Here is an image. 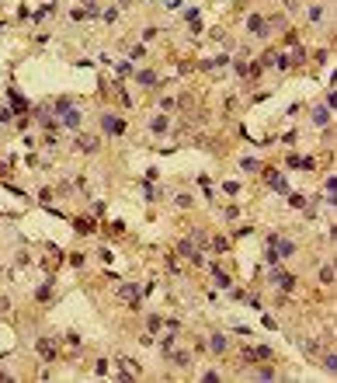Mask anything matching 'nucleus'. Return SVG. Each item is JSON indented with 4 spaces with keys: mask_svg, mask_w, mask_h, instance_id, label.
Wrapping results in <instances>:
<instances>
[{
    "mask_svg": "<svg viewBox=\"0 0 337 383\" xmlns=\"http://www.w3.org/2000/svg\"><path fill=\"white\" fill-rule=\"evenodd\" d=\"M174 202H178V206H181V209H188V206H192V195H178V199H174Z\"/></svg>",
    "mask_w": 337,
    "mask_h": 383,
    "instance_id": "4be33fe9",
    "label": "nucleus"
},
{
    "mask_svg": "<svg viewBox=\"0 0 337 383\" xmlns=\"http://www.w3.org/2000/svg\"><path fill=\"white\" fill-rule=\"evenodd\" d=\"M264 178H268V185L271 188H278V192H285V178H282V174H278V171H264Z\"/></svg>",
    "mask_w": 337,
    "mask_h": 383,
    "instance_id": "1a4fd4ad",
    "label": "nucleus"
},
{
    "mask_svg": "<svg viewBox=\"0 0 337 383\" xmlns=\"http://www.w3.org/2000/svg\"><path fill=\"white\" fill-rule=\"evenodd\" d=\"M247 28H250V32L258 35V39H264V35H268V25H264V18H261V14H250Z\"/></svg>",
    "mask_w": 337,
    "mask_h": 383,
    "instance_id": "20e7f679",
    "label": "nucleus"
},
{
    "mask_svg": "<svg viewBox=\"0 0 337 383\" xmlns=\"http://www.w3.org/2000/svg\"><path fill=\"white\" fill-rule=\"evenodd\" d=\"M164 129H167V119L156 115V119H153V133H164Z\"/></svg>",
    "mask_w": 337,
    "mask_h": 383,
    "instance_id": "6ab92c4d",
    "label": "nucleus"
},
{
    "mask_svg": "<svg viewBox=\"0 0 337 383\" xmlns=\"http://www.w3.org/2000/svg\"><path fill=\"white\" fill-rule=\"evenodd\" d=\"M170 362H174L178 369H184V366H188V352H174V355H170Z\"/></svg>",
    "mask_w": 337,
    "mask_h": 383,
    "instance_id": "4468645a",
    "label": "nucleus"
},
{
    "mask_svg": "<svg viewBox=\"0 0 337 383\" xmlns=\"http://www.w3.org/2000/svg\"><path fill=\"white\" fill-rule=\"evenodd\" d=\"M258 376H261V380H274V369H271V366H264V369H261Z\"/></svg>",
    "mask_w": 337,
    "mask_h": 383,
    "instance_id": "b1692460",
    "label": "nucleus"
},
{
    "mask_svg": "<svg viewBox=\"0 0 337 383\" xmlns=\"http://www.w3.org/2000/svg\"><path fill=\"white\" fill-rule=\"evenodd\" d=\"M73 227L80 230V233H90V230H94V223H90V220H76V223H73Z\"/></svg>",
    "mask_w": 337,
    "mask_h": 383,
    "instance_id": "a211bd4d",
    "label": "nucleus"
},
{
    "mask_svg": "<svg viewBox=\"0 0 337 383\" xmlns=\"http://www.w3.org/2000/svg\"><path fill=\"white\" fill-rule=\"evenodd\" d=\"M38 355L46 362H56V341L52 338H38Z\"/></svg>",
    "mask_w": 337,
    "mask_h": 383,
    "instance_id": "7ed1b4c3",
    "label": "nucleus"
},
{
    "mask_svg": "<svg viewBox=\"0 0 337 383\" xmlns=\"http://www.w3.org/2000/svg\"><path fill=\"white\" fill-rule=\"evenodd\" d=\"M212 279H216L219 289H230V275H226V272H212Z\"/></svg>",
    "mask_w": 337,
    "mask_h": 383,
    "instance_id": "ddd939ff",
    "label": "nucleus"
},
{
    "mask_svg": "<svg viewBox=\"0 0 337 383\" xmlns=\"http://www.w3.org/2000/svg\"><path fill=\"white\" fill-rule=\"evenodd\" d=\"M10 119H14V112L10 108H0V122H10Z\"/></svg>",
    "mask_w": 337,
    "mask_h": 383,
    "instance_id": "393cba45",
    "label": "nucleus"
},
{
    "mask_svg": "<svg viewBox=\"0 0 337 383\" xmlns=\"http://www.w3.org/2000/svg\"><path fill=\"white\" fill-rule=\"evenodd\" d=\"M288 167H296V171H313V157H288Z\"/></svg>",
    "mask_w": 337,
    "mask_h": 383,
    "instance_id": "0eeeda50",
    "label": "nucleus"
},
{
    "mask_svg": "<svg viewBox=\"0 0 337 383\" xmlns=\"http://www.w3.org/2000/svg\"><path fill=\"white\" fill-rule=\"evenodd\" d=\"M178 251H181V254H184V258H192V261H195V265H198V261H202V254H198V247H195V244H192V240H184V244H181V247H178Z\"/></svg>",
    "mask_w": 337,
    "mask_h": 383,
    "instance_id": "6e6552de",
    "label": "nucleus"
},
{
    "mask_svg": "<svg viewBox=\"0 0 337 383\" xmlns=\"http://www.w3.org/2000/svg\"><path fill=\"white\" fill-rule=\"evenodd\" d=\"M324 366H327V369H337V355H324Z\"/></svg>",
    "mask_w": 337,
    "mask_h": 383,
    "instance_id": "5701e85b",
    "label": "nucleus"
},
{
    "mask_svg": "<svg viewBox=\"0 0 337 383\" xmlns=\"http://www.w3.org/2000/svg\"><path fill=\"white\" fill-rule=\"evenodd\" d=\"M268 282H271V286H274V289H282V293H288V289L296 286V275H288L285 268H271Z\"/></svg>",
    "mask_w": 337,
    "mask_h": 383,
    "instance_id": "f257e3e1",
    "label": "nucleus"
},
{
    "mask_svg": "<svg viewBox=\"0 0 337 383\" xmlns=\"http://www.w3.org/2000/svg\"><path fill=\"white\" fill-rule=\"evenodd\" d=\"M240 167H244V171H261V164H258L254 157H247V160H240Z\"/></svg>",
    "mask_w": 337,
    "mask_h": 383,
    "instance_id": "f3484780",
    "label": "nucleus"
},
{
    "mask_svg": "<svg viewBox=\"0 0 337 383\" xmlns=\"http://www.w3.org/2000/svg\"><path fill=\"white\" fill-rule=\"evenodd\" d=\"M118 296L126 300V303H132L139 310V286H118Z\"/></svg>",
    "mask_w": 337,
    "mask_h": 383,
    "instance_id": "39448f33",
    "label": "nucleus"
},
{
    "mask_svg": "<svg viewBox=\"0 0 337 383\" xmlns=\"http://www.w3.org/2000/svg\"><path fill=\"white\" fill-rule=\"evenodd\" d=\"M320 282H327V286L334 282V268H330V265H324V268H320Z\"/></svg>",
    "mask_w": 337,
    "mask_h": 383,
    "instance_id": "2eb2a0df",
    "label": "nucleus"
},
{
    "mask_svg": "<svg viewBox=\"0 0 337 383\" xmlns=\"http://www.w3.org/2000/svg\"><path fill=\"white\" fill-rule=\"evenodd\" d=\"M76 150L94 153V150H98V140H94V136H84V133H80V136H76Z\"/></svg>",
    "mask_w": 337,
    "mask_h": 383,
    "instance_id": "423d86ee",
    "label": "nucleus"
},
{
    "mask_svg": "<svg viewBox=\"0 0 337 383\" xmlns=\"http://www.w3.org/2000/svg\"><path fill=\"white\" fill-rule=\"evenodd\" d=\"M101 126H104V133H112V136H122V133H126V122H122V119H115V115H104V119H101Z\"/></svg>",
    "mask_w": 337,
    "mask_h": 383,
    "instance_id": "f03ea898",
    "label": "nucleus"
},
{
    "mask_svg": "<svg viewBox=\"0 0 337 383\" xmlns=\"http://www.w3.org/2000/svg\"><path fill=\"white\" fill-rule=\"evenodd\" d=\"M142 192H146V199H150V202H156V199H160V195H156V188H153V185H142Z\"/></svg>",
    "mask_w": 337,
    "mask_h": 383,
    "instance_id": "412c9836",
    "label": "nucleus"
},
{
    "mask_svg": "<svg viewBox=\"0 0 337 383\" xmlns=\"http://www.w3.org/2000/svg\"><path fill=\"white\" fill-rule=\"evenodd\" d=\"M63 119H66V126H76V122H80V112L66 108V112H63Z\"/></svg>",
    "mask_w": 337,
    "mask_h": 383,
    "instance_id": "dca6fc26",
    "label": "nucleus"
},
{
    "mask_svg": "<svg viewBox=\"0 0 337 383\" xmlns=\"http://www.w3.org/2000/svg\"><path fill=\"white\" fill-rule=\"evenodd\" d=\"M313 122H316V126H327V122H330V112H327V108H316V112H313Z\"/></svg>",
    "mask_w": 337,
    "mask_h": 383,
    "instance_id": "f8f14e48",
    "label": "nucleus"
},
{
    "mask_svg": "<svg viewBox=\"0 0 337 383\" xmlns=\"http://www.w3.org/2000/svg\"><path fill=\"white\" fill-rule=\"evenodd\" d=\"M212 251H230V240H222V237H216V240H212Z\"/></svg>",
    "mask_w": 337,
    "mask_h": 383,
    "instance_id": "aec40b11",
    "label": "nucleus"
},
{
    "mask_svg": "<svg viewBox=\"0 0 337 383\" xmlns=\"http://www.w3.org/2000/svg\"><path fill=\"white\" fill-rule=\"evenodd\" d=\"M208 348H212V352H226V338H222V334H212V338H208Z\"/></svg>",
    "mask_w": 337,
    "mask_h": 383,
    "instance_id": "9b49d317",
    "label": "nucleus"
},
{
    "mask_svg": "<svg viewBox=\"0 0 337 383\" xmlns=\"http://www.w3.org/2000/svg\"><path fill=\"white\" fill-rule=\"evenodd\" d=\"M136 80H139L142 87H156V74H153V70H139V77H136Z\"/></svg>",
    "mask_w": 337,
    "mask_h": 383,
    "instance_id": "9d476101",
    "label": "nucleus"
}]
</instances>
